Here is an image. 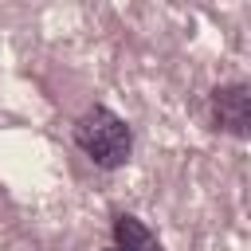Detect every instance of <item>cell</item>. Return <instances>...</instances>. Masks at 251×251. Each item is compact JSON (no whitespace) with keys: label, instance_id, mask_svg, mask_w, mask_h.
Instances as JSON below:
<instances>
[{"label":"cell","instance_id":"cell-1","mask_svg":"<svg viewBox=\"0 0 251 251\" xmlns=\"http://www.w3.org/2000/svg\"><path fill=\"white\" fill-rule=\"evenodd\" d=\"M75 141L78 149L98 165V169H122L133 153V137H129V126L106 110V106H90L78 126H75Z\"/></svg>","mask_w":251,"mask_h":251},{"label":"cell","instance_id":"cell-2","mask_svg":"<svg viewBox=\"0 0 251 251\" xmlns=\"http://www.w3.org/2000/svg\"><path fill=\"white\" fill-rule=\"evenodd\" d=\"M212 122L216 129L231 133V137H247L251 129V90L247 82H227L212 90Z\"/></svg>","mask_w":251,"mask_h":251},{"label":"cell","instance_id":"cell-3","mask_svg":"<svg viewBox=\"0 0 251 251\" xmlns=\"http://www.w3.org/2000/svg\"><path fill=\"white\" fill-rule=\"evenodd\" d=\"M114 247H122V251H161L157 235L137 216H118L114 220Z\"/></svg>","mask_w":251,"mask_h":251},{"label":"cell","instance_id":"cell-4","mask_svg":"<svg viewBox=\"0 0 251 251\" xmlns=\"http://www.w3.org/2000/svg\"><path fill=\"white\" fill-rule=\"evenodd\" d=\"M106 251H122V247H106Z\"/></svg>","mask_w":251,"mask_h":251}]
</instances>
